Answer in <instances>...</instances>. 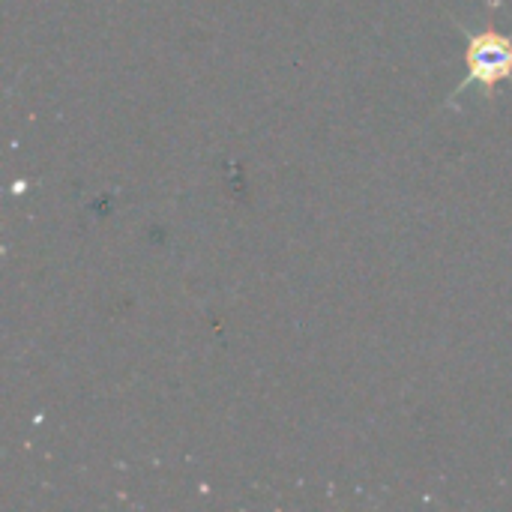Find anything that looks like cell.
<instances>
[{
	"instance_id": "6da1fadb",
	"label": "cell",
	"mask_w": 512,
	"mask_h": 512,
	"mask_svg": "<svg viewBox=\"0 0 512 512\" xmlns=\"http://www.w3.org/2000/svg\"><path fill=\"white\" fill-rule=\"evenodd\" d=\"M465 63L468 75L456 87V93H465V87L477 84L486 93V99H495L498 84L512 81V36L501 33L495 27V18H489L483 30L468 33Z\"/></svg>"
}]
</instances>
